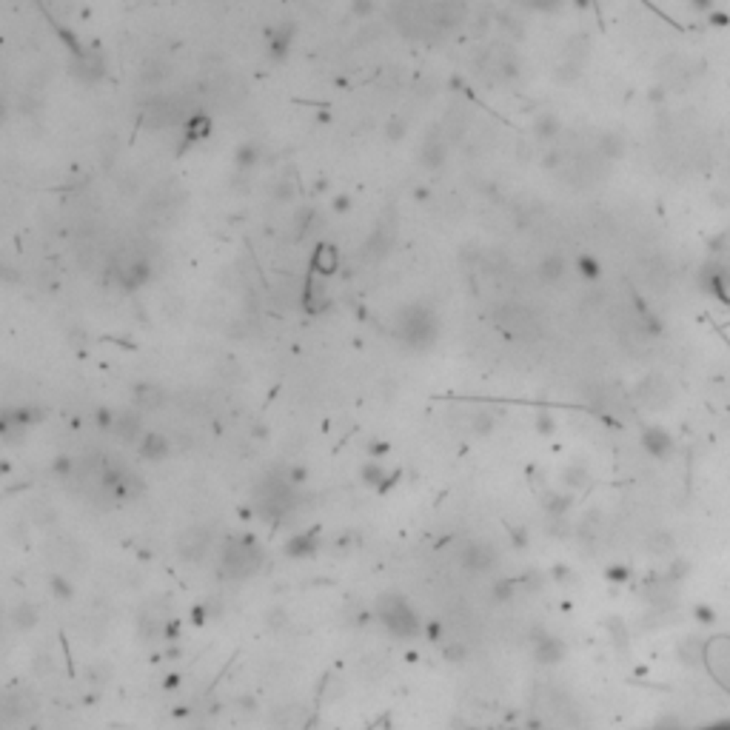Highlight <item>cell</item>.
Instances as JSON below:
<instances>
[{"mask_svg":"<svg viewBox=\"0 0 730 730\" xmlns=\"http://www.w3.org/2000/svg\"><path fill=\"white\" fill-rule=\"evenodd\" d=\"M397 334L405 342H411V345H423L431 337H437V317L420 302L408 305V308L399 311V317H397Z\"/></svg>","mask_w":730,"mask_h":730,"instance_id":"cell-1","label":"cell"},{"mask_svg":"<svg viewBox=\"0 0 730 730\" xmlns=\"http://www.w3.org/2000/svg\"><path fill=\"white\" fill-rule=\"evenodd\" d=\"M69 72L83 86H94V83H100L103 77H106V60H103V55H100V51H94V49H80V51H75Z\"/></svg>","mask_w":730,"mask_h":730,"instance_id":"cell-2","label":"cell"},{"mask_svg":"<svg viewBox=\"0 0 730 730\" xmlns=\"http://www.w3.org/2000/svg\"><path fill=\"white\" fill-rule=\"evenodd\" d=\"M397 245V220L391 217H383L377 226H374V231L369 234V240H365V245H362V257L365 260H383L385 254H391V248Z\"/></svg>","mask_w":730,"mask_h":730,"instance_id":"cell-3","label":"cell"},{"mask_svg":"<svg viewBox=\"0 0 730 730\" xmlns=\"http://www.w3.org/2000/svg\"><path fill=\"white\" fill-rule=\"evenodd\" d=\"M115 277H117V283L126 288V291H137V288H143L146 283H148V277H151V263L146 257H129V260H123V263H117L115 266Z\"/></svg>","mask_w":730,"mask_h":730,"instance_id":"cell-4","label":"cell"},{"mask_svg":"<svg viewBox=\"0 0 730 730\" xmlns=\"http://www.w3.org/2000/svg\"><path fill=\"white\" fill-rule=\"evenodd\" d=\"M448 151H451V143L448 137L442 134V129H431L420 146V163L431 172H440L448 160Z\"/></svg>","mask_w":730,"mask_h":730,"instance_id":"cell-5","label":"cell"},{"mask_svg":"<svg viewBox=\"0 0 730 730\" xmlns=\"http://www.w3.org/2000/svg\"><path fill=\"white\" fill-rule=\"evenodd\" d=\"M485 66H488L502 83L516 80L519 75H523V63H519V55H516L511 46H497V49H491Z\"/></svg>","mask_w":730,"mask_h":730,"instance_id":"cell-6","label":"cell"},{"mask_svg":"<svg viewBox=\"0 0 730 730\" xmlns=\"http://www.w3.org/2000/svg\"><path fill=\"white\" fill-rule=\"evenodd\" d=\"M340 248L334 243H320L314 251H311V274L317 277H334L340 271Z\"/></svg>","mask_w":730,"mask_h":730,"instance_id":"cell-7","label":"cell"},{"mask_svg":"<svg viewBox=\"0 0 730 730\" xmlns=\"http://www.w3.org/2000/svg\"><path fill=\"white\" fill-rule=\"evenodd\" d=\"M294 37H297V26L291 20H283V23H277L271 29V34H269V58L274 63H283L288 58V51L294 46Z\"/></svg>","mask_w":730,"mask_h":730,"instance_id":"cell-8","label":"cell"},{"mask_svg":"<svg viewBox=\"0 0 730 730\" xmlns=\"http://www.w3.org/2000/svg\"><path fill=\"white\" fill-rule=\"evenodd\" d=\"M208 134H212V115L191 112V115L186 117V123H183V146H180V151H186V148H191V146L208 140Z\"/></svg>","mask_w":730,"mask_h":730,"instance_id":"cell-9","label":"cell"},{"mask_svg":"<svg viewBox=\"0 0 730 730\" xmlns=\"http://www.w3.org/2000/svg\"><path fill=\"white\" fill-rule=\"evenodd\" d=\"M260 158H263V148H260V143L257 140H243L237 148H234V172L237 174H251V169L260 163Z\"/></svg>","mask_w":730,"mask_h":730,"instance_id":"cell-10","label":"cell"},{"mask_svg":"<svg viewBox=\"0 0 730 730\" xmlns=\"http://www.w3.org/2000/svg\"><path fill=\"white\" fill-rule=\"evenodd\" d=\"M537 274H539V280L542 283H559L565 274H568V260L562 257V254H545L542 257V263H539V269H537Z\"/></svg>","mask_w":730,"mask_h":730,"instance_id":"cell-11","label":"cell"},{"mask_svg":"<svg viewBox=\"0 0 730 730\" xmlns=\"http://www.w3.org/2000/svg\"><path fill=\"white\" fill-rule=\"evenodd\" d=\"M559 132H562V123H559V117H556L553 112L537 115V120H534V137H537V140L551 143V140L559 137Z\"/></svg>","mask_w":730,"mask_h":730,"instance_id":"cell-12","label":"cell"},{"mask_svg":"<svg viewBox=\"0 0 730 730\" xmlns=\"http://www.w3.org/2000/svg\"><path fill=\"white\" fill-rule=\"evenodd\" d=\"M302 305L311 311V314H317V311L326 305V288L317 286V274H308V280H305V288H302Z\"/></svg>","mask_w":730,"mask_h":730,"instance_id":"cell-13","label":"cell"},{"mask_svg":"<svg viewBox=\"0 0 730 730\" xmlns=\"http://www.w3.org/2000/svg\"><path fill=\"white\" fill-rule=\"evenodd\" d=\"M599 154L605 160H619L622 154H625V140L619 137V134H613V132H605L602 137H599Z\"/></svg>","mask_w":730,"mask_h":730,"instance_id":"cell-14","label":"cell"},{"mask_svg":"<svg viewBox=\"0 0 730 730\" xmlns=\"http://www.w3.org/2000/svg\"><path fill=\"white\" fill-rule=\"evenodd\" d=\"M294 197H297V183H294L291 177H283V180H277V183L271 186V200H274V203L288 205V203H294Z\"/></svg>","mask_w":730,"mask_h":730,"instance_id":"cell-15","label":"cell"},{"mask_svg":"<svg viewBox=\"0 0 730 730\" xmlns=\"http://www.w3.org/2000/svg\"><path fill=\"white\" fill-rule=\"evenodd\" d=\"M169 75V66L166 63H160V60H151V63H146L143 69H140V83H146V86H160V80Z\"/></svg>","mask_w":730,"mask_h":730,"instance_id":"cell-16","label":"cell"},{"mask_svg":"<svg viewBox=\"0 0 730 730\" xmlns=\"http://www.w3.org/2000/svg\"><path fill=\"white\" fill-rule=\"evenodd\" d=\"M573 266H577L579 277H585V280H596V277L602 274V266H599V260H596L594 254H579Z\"/></svg>","mask_w":730,"mask_h":730,"instance_id":"cell-17","label":"cell"},{"mask_svg":"<svg viewBox=\"0 0 730 730\" xmlns=\"http://www.w3.org/2000/svg\"><path fill=\"white\" fill-rule=\"evenodd\" d=\"M497 20H499V29H505L513 40H519V37H525V26H523V20H519L513 12H499L497 15Z\"/></svg>","mask_w":730,"mask_h":730,"instance_id":"cell-18","label":"cell"},{"mask_svg":"<svg viewBox=\"0 0 730 730\" xmlns=\"http://www.w3.org/2000/svg\"><path fill=\"white\" fill-rule=\"evenodd\" d=\"M516 6L528 12H556L565 6V0H516Z\"/></svg>","mask_w":730,"mask_h":730,"instance_id":"cell-19","label":"cell"},{"mask_svg":"<svg viewBox=\"0 0 730 730\" xmlns=\"http://www.w3.org/2000/svg\"><path fill=\"white\" fill-rule=\"evenodd\" d=\"M374 9H377V0H351L348 4L351 18H357V20H369L374 15Z\"/></svg>","mask_w":730,"mask_h":730,"instance_id":"cell-20","label":"cell"},{"mask_svg":"<svg viewBox=\"0 0 730 730\" xmlns=\"http://www.w3.org/2000/svg\"><path fill=\"white\" fill-rule=\"evenodd\" d=\"M405 134H408V120H405V117H388V123H385V137H388L391 143H399Z\"/></svg>","mask_w":730,"mask_h":730,"instance_id":"cell-21","label":"cell"},{"mask_svg":"<svg viewBox=\"0 0 730 730\" xmlns=\"http://www.w3.org/2000/svg\"><path fill=\"white\" fill-rule=\"evenodd\" d=\"M314 217H317L314 208H302V212L294 217V226L300 229V231H297V240H302V237L311 231V223H314Z\"/></svg>","mask_w":730,"mask_h":730,"instance_id":"cell-22","label":"cell"},{"mask_svg":"<svg viewBox=\"0 0 730 730\" xmlns=\"http://www.w3.org/2000/svg\"><path fill=\"white\" fill-rule=\"evenodd\" d=\"M331 208L337 214H345V212H351V194H337L334 200H331Z\"/></svg>","mask_w":730,"mask_h":730,"instance_id":"cell-23","label":"cell"},{"mask_svg":"<svg viewBox=\"0 0 730 730\" xmlns=\"http://www.w3.org/2000/svg\"><path fill=\"white\" fill-rule=\"evenodd\" d=\"M716 0H691V9L693 12H710Z\"/></svg>","mask_w":730,"mask_h":730,"instance_id":"cell-24","label":"cell"},{"mask_svg":"<svg viewBox=\"0 0 730 730\" xmlns=\"http://www.w3.org/2000/svg\"><path fill=\"white\" fill-rule=\"evenodd\" d=\"M411 194H414V200H416V203H428V197H431V188H425V186H416Z\"/></svg>","mask_w":730,"mask_h":730,"instance_id":"cell-25","label":"cell"},{"mask_svg":"<svg viewBox=\"0 0 730 730\" xmlns=\"http://www.w3.org/2000/svg\"><path fill=\"white\" fill-rule=\"evenodd\" d=\"M724 20H727V18H724V15H710V23H713V26H722V23H724Z\"/></svg>","mask_w":730,"mask_h":730,"instance_id":"cell-26","label":"cell"},{"mask_svg":"<svg viewBox=\"0 0 730 730\" xmlns=\"http://www.w3.org/2000/svg\"><path fill=\"white\" fill-rule=\"evenodd\" d=\"M665 94H662V89H653V94H651V100H662Z\"/></svg>","mask_w":730,"mask_h":730,"instance_id":"cell-27","label":"cell"},{"mask_svg":"<svg viewBox=\"0 0 730 730\" xmlns=\"http://www.w3.org/2000/svg\"><path fill=\"white\" fill-rule=\"evenodd\" d=\"M573 4H577L579 9H585V6H588V0H573Z\"/></svg>","mask_w":730,"mask_h":730,"instance_id":"cell-28","label":"cell"},{"mask_svg":"<svg viewBox=\"0 0 730 730\" xmlns=\"http://www.w3.org/2000/svg\"><path fill=\"white\" fill-rule=\"evenodd\" d=\"M716 730H730V727H716Z\"/></svg>","mask_w":730,"mask_h":730,"instance_id":"cell-29","label":"cell"}]
</instances>
